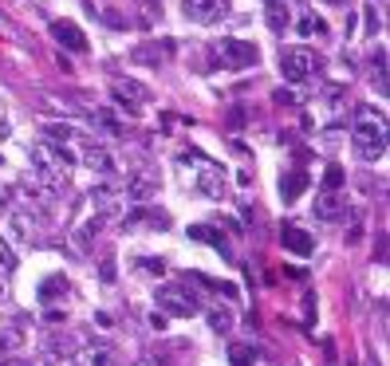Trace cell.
<instances>
[{"label": "cell", "instance_id": "1", "mask_svg": "<svg viewBox=\"0 0 390 366\" xmlns=\"http://www.w3.org/2000/svg\"><path fill=\"white\" fill-rule=\"evenodd\" d=\"M32 158V181H40V185L48 189H63L71 178V154L63 146H51V142H36V146L28 150Z\"/></svg>", "mask_w": 390, "mask_h": 366}, {"label": "cell", "instance_id": "2", "mask_svg": "<svg viewBox=\"0 0 390 366\" xmlns=\"http://www.w3.org/2000/svg\"><path fill=\"white\" fill-rule=\"evenodd\" d=\"M351 142H355V154L363 162H382V154H386V122L375 110H359V122L351 130Z\"/></svg>", "mask_w": 390, "mask_h": 366}, {"label": "cell", "instance_id": "3", "mask_svg": "<svg viewBox=\"0 0 390 366\" xmlns=\"http://www.w3.org/2000/svg\"><path fill=\"white\" fill-rule=\"evenodd\" d=\"M154 303H158L162 315H174V319H190L201 311L197 292H190L186 284H162L158 292H154Z\"/></svg>", "mask_w": 390, "mask_h": 366}, {"label": "cell", "instance_id": "4", "mask_svg": "<svg viewBox=\"0 0 390 366\" xmlns=\"http://www.w3.org/2000/svg\"><path fill=\"white\" fill-rule=\"evenodd\" d=\"M213 60L229 71H245V67H256L260 51H256V44H249V40H221L217 48H213Z\"/></svg>", "mask_w": 390, "mask_h": 366}, {"label": "cell", "instance_id": "5", "mask_svg": "<svg viewBox=\"0 0 390 366\" xmlns=\"http://www.w3.org/2000/svg\"><path fill=\"white\" fill-rule=\"evenodd\" d=\"M316 71H320V55H316V51H308V48L280 51V75L288 83H308Z\"/></svg>", "mask_w": 390, "mask_h": 366}, {"label": "cell", "instance_id": "6", "mask_svg": "<svg viewBox=\"0 0 390 366\" xmlns=\"http://www.w3.org/2000/svg\"><path fill=\"white\" fill-rule=\"evenodd\" d=\"M122 197L126 201H150L158 197V178L154 174H146V169H134V174H126V181H122Z\"/></svg>", "mask_w": 390, "mask_h": 366}, {"label": "cell", "instance_id": "7", "mask_svg": "<svg viewBox=\"0 0 390 366\" xmlns=\"http://www.w3.org/2000/svg\"><path fill=\"white\" fill-rule=\"evenodd\" d=\"M181 12H186V20L209 28L225 16V0H181Z\"/></svg>", "mask_w": 390, "mask_h": 366}, {"label": "cell", "instance_id": "8", "mask_svg": "<svg viewBox=\"0 0 390 366\" xmlns=\"http://www.w3.org/2000/svg\"><path fill=\"white\" fill-rule=\"evenodd\" d=\"M197 189L209 201H221V197H225V169L213 166L209 158H201V166H197Z\"/></svg>", "mask_w": 390, "mask_h": 366}, {"label": "cell", "instance_id": "9", "mask_svg": "<svg viewBox=\"0 0 390 366\" xmlns=\"http://www.w3.org/2000/svg\"><path fill=\"white\" fill-rule=\"evenodd\" d=\"M110 95H115L119 103H126L130 110H138L142 103H150V87H146V83H138V79H126V75L110 83Z\"/></svg>", "mask_w": 390, "mask_h": 366}, {"label": "cell", "instance_id": "10", "mask_svg": "<svg viewBox=\"0 0 390 366\" xmlns=\"http://www.w3.org/2000/svg\"><path fill=\"white\" fill-rule=\"evenodd\" d=\"M51 36H56L60 48H67V51H87L91 48L87 36H83V28H79V24H71V20H56V24H51Z\"/></svg>", "mask_w": 390, "mask_h": 366}, {"label": "cell", "instance_id": "11", "mask_svg": "<svg viewBox=\"0 0 390 366\" xmlns=\"http://www.w3.org/2000/svg\"><path fill=\"white\" fill-rule=\"evenodd\" d=\"M280 244L288 248V252H296V256H311V248H316V240H311V233H304V228H296V225H284V228H280Z\"/></svg>", "mask_w": 390, "mask_h": 366}, {"label": "cell", "instance_id": "12", "mask_svg": "<svg viewBox=\"0 0 390 366\" xmlns=\"http://www.w3.org/2000/svg\"><path fill=\"white\" fill-rule=\"evenodd\" d=\"M304 189H308V174H304L300 166H292L288 174H280V201H300L304 197Z\"/></svg>", "mask_w": 390, "mask_h": 366}, {"label": "cell", "instance_id": "13", "mask_svg": "<svg viewBox=\"0 0 390 366\" xmlns=\"http://www.w3.org/2000/svg\"><path fill=\"white\" fill-rule=\"evenodd\" d=\"M311 213H316L320 221L343 217V193H339V189H323L320 197H316V205H311Z\"/></svg>", "mask_w": 390, "mask_h": 366}, {"label": "cell", "instance_id": "14", "mask_svg": "<svg viewBox=\"0 0 390 366\" xmlns=\"http://www.w3.org/2000/svg\"><path fill=\"white\" fill-rule=\"evenodd\" d=\"M91 201H95V209H99L103 217H107V213H119L122 209V189H110V185H95L87 193Z\"/></svg>", "mask_w": 390, "mask_h": 366}, {"label": "cell", "instance_id": "15", "mask_svg": "<svg viewBox=\"0 0 390 366\" xmlns=\"http://www.w3.org/2000/svg\"><path fill=\"white\" fill-rule=\"evenodd\" d=\"M79 362L83 366H115V346L110 343H87L79 351Z\"/></svg>", "mask_w": 390, "mask_h": 366}, {"label": "cell", "instance_id": "16", "mask_svg": "<svg viewBox=\"0 0 390 366\" xmlns=\"http://www.w3.org/2000/svg\"><path fill=\"white\" fill-rule=\"evenodd\" d=\"M83 166H91V169H99V174H115V158H110V150H103V146H83Z\"/></svg>", "mask_w": 390, "mask_h": 366}, {"label": "cell", "instance_id": "17", "mask_svg": "<svg viewBox=\"0 0 390 366\" xmlns=\"http://www.w3.org/2000/svg\"><path fill=\"white\" fill-rule=\"evenodd\" d=\"M190 237H193V240H205V244H213V248H221V256L233 260V252H229V244H225V237H221V233H209L205 225H193Z\"/></svg>", "mask_w": 390, "mask_h": 366}, {"label": "cell", "instance_id": "18", "mask_svg": "<svg viewBox=\"0 0 390 366\" xmlns=\"http://www.w3.org/2000/svg\"><path fill=\"white\" fill-rule=\"evenodd\" d=\"M67 296V280L63 276H48L40 284V303H51V299H63Z\"/></svg>", "mask_w": 390, "mask_h": 366}, {"label": "cell", "instance_id": "19", "mask_svg": "<svg viewBox=\"0 0 390 366\" xmlns=\"http://www.w3.org/2000/svg\"><path fill=\"white\" fill-rule=\"evenodd\" d=\"M75 134H79V130L67 126V122H48V126H44V138H48L51 146H63V142H71Z\"/></svg>", "mask_w": 390, "mask_h": 366}, {"label": "cell", "instance_id": "20", "mask_svg": "<svg viewBox=\"0 0 390 366\" xmlns=\"http://www.w3.org/2000/svg\"><path fill=\"white\" fill-rule=\"evenodd\" d=\"M205 319H209V327L217 331V335H229V331H233V311H229V307H209Z\"/></svg>", "mask_w": 390, "mask_h": 366}, {"label": "cell", "instance_id": "21", "mask_svg": "<svg viewBox=\"0 0 390 366\" xmlns=\"http://www.w3.org/2000/svg\"><path fill=\"white\" fill-rule=\"evenodd\" d=\"M229 366H256V346L233 343V346H229Z\"/></svg>", "mask_w": 390, "mask_h": 366}, {"label": "cell", "instance_id": "22", "mask_svg": "<svg viewBox=\"0 0 390 366\" xmlns=\"http://www.w3.org/2000/svg\"><path fill=\"white\" fill-rule=\"evenodd\" d=\"M91 122H95V126H99L103 134H110V138H122V122L115 119L110 110H95V115H91Z\"/></svg>", "mask_w": 390, "mask_h": 366}, {"label": "cell", "instance_id": "23", "mask_svg": "<svg viewBox=\"0 0 390 366\" xmlns=\"http://www.w3.org/2000/svg\"><path fill=\"white\" fill-rule=\"evenodd\" d=\"M20 343H24L20 327H0V358L12 355V351H20Z\"/></svg>", "mask_w": 390, "mask_h": 366}, {"label": "cell", "instance_id": "24", "mask_svg": "<svg viewBox=\"0 0 390 366\" xmlns=\"http://www.w3.org/2000/svg\"><path fill=\"white\" fill-rule=\"evenodd\" d=\"M170 51H174V44H162V48H138L134 51V60L138 63H162Z\"/></svg>", "mask_w": 390, "mask_h": 366}, {"label": "cell", "instance_id": "25", "mask_svg": "<svg viewBox=\"0 0 390 366\" xmlns=\"http://www.w3.org/2000/svg\"><path fill=\"white\" fill-rule=\"evenodd\" d=\"M16 272V252H12V244L4 237H0V276H12Z\"/></svg>", "mask_w": 390, "mask_h": 366}, {"label": "cell", "instance_id": "26", "mask_svg": "<svg viewBox=\"0 0 390 366\" xmlns=\"http://www.w3.org/2000/svg\"><path fill=\"white\" fill-rule=\"evenodd\" d=\"M95 228H99V221H83V225L75 228V244H79V248H87L91 240H95Z\"/></svg>", "mask_w": 390, "mask_h": 366}, {"label": "cell", "instance_id": "27", "mask_svg": "<svg viewBox=\"0 0 390 366\" xmlns=\"http://www.w3.org/2000/svg\"><path fill=\"white\" fill-rule=\"evenodd\" d=\"M311 32H327V24L308 12V16H300V36H311Z\"/></svg>", "mask_w": 390, "mask_h": 366}, {"label": "cell", "instance_id": "28", "mask_svg": "<svg viewBox=\"0 0 390 366\" xmlns=\"http://www.w3.org/2000/svg\"><path fill=\"white\" fill-rule=\"evenodd\" d=\"M343 185V166H327L323 174V189H339Z\"/></svg>", "mask_w": 390, "mask_h": 366}, {"label": "cell", "instance_id": "29", "mask_svg": "<svg viewBox=\"0 0 390 366\" xmlns=\"http://www.w3.org/2000/svg\"><path fill=\"white\" fill-rule=\"evenodd\" d=\"M268 24H272V28H284V24H288V12H284L276 0L268 4Z\"/></svg>", "mask_w": 390, "mask_h": 366}, {"label": "cell", "instance_id": "30", "mask_svg": "<svg viewBox=\"0 0 390 366\" xmlns=\"http://www.w3.org/2000/svg\"><path fill=\"white\" fill-rule=\"evenodd\" d=\"M142 272H154V276H162V272H166V264H162V260L158 256H142Z\"/></svg>", "mask_w": 390, "mask_h": 366}, {"label": "cell", "instance_id": "31", "mask_svg": "<svg viewBox=\"0 0 390 366\" xmlns=\"http://www.w3.org/2000/svg\"><path fill=\"white\" fill-rule=\"evenodd\" d=\"M272 103H280V107H296V99H292V91H280V87H276V95H272Z\"/></svg>", "mask_w": 390, "mask_h": 366}, {"label": "cell", "instance_id": "32", "mask_svg": "<svg viewBox=\"0 0 390 366\" xmlns=\"http://www.w3.org/2000/svg\"><path fill=\"white\" fill-rule=\"evenodd\" d=\"M150 327H154V331H166V315H162V311H158V315H150Z\"/></svg>", "mask_w": 390, "mask_h": 366}, {"label": "cell", "instance_id": "33", "mask_svg": "<svg viewBox=\"0 0 390 366\" xmlns=\"http://www.w3.org/2000/svg\"><path fill=\"white\" fill-rule=\"evenodd\" d=\"M4 138H8V122L0 119V142H4Z\"/></svg>", "mask_w": 390, "mask_h": 366}, {"label": "cell", "instance_id": "34", "mask_svg": "<svg viewBox=\"0 0 390 366\" xmlns=\"http://www.w3.org/2000/svg\"><path fill=\"white\" fill-rule=\"evenodd\" d=\"M130 366H154L150 358H138V362H130Z\"/></svg>", "mask_w": 390, "mask_h": 366}, {"label": "cell", "instance_id": "35", "mask_svg": "<svg viewBox=\"0 0 390 366\" xmlns=\"http://www.w3.org/2000/svg\"><path fill=\"white\" fill-rule=\"evenodd\" d=\"M24 366H40V362H24Z\"/></svg>", "mask_w": 390, "mask_h": 366}, {"label": "cell", "instance_id": "36", "mask_svg": "<svg viewBox=\"0 0 390 366\" xmlns=\"http://www.w3.org/2000/svg\"><path fill=\"white\" fill-rule=\"evenodd\" d=\"M331 4H343V0H331Z\"/></svg>", "mask_w": 390, "mask_h": 366}]
</instances>
